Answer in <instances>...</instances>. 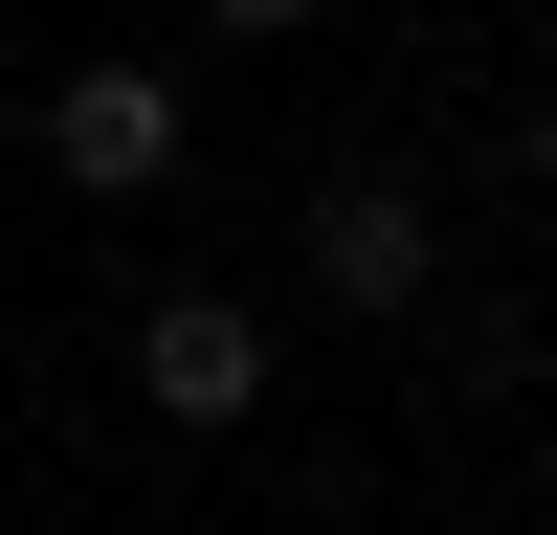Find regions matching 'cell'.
<instances>
[{
    "instance_id": "1",
    "label": "cell",
    "mask_w": 557,
    "mask_h": 535,
    "mask_svg": "<svg viewBox=\"0 0 557 535\" xmlns=\"http://www.w3.org/2000/svg\"><path fill=\"white\" fill-rule=\"evenodd\" d=\"M112 357H134V401H157L178 446H246V424H268V380H290V335H268L246 290H134V335H112Z\"/></svg>"
},
{
    "instance_id": "2",
    "label": "cell",
    "mask_w": 557,
    "mask_h": 535,
    "mask_svg": "<svg viewBox=\"0 0 557 535\" xmlns=\"http://www.w3.org/2000/svg\"><path fill=\"white\" fill-rule=\"evenodd\" d=\"M290 268H312V312H380V335H401V312L446 290V201H424L401 157H335L312 223H290Z\"/></svg>"
},
{
    "instance_id": "3",
    "label": "cell",
    "mask_w": 557,
    "mask_h": 535,
    "mask_svg": "<svg viewBox=\"0 0 557 535\" xmlns=\"http://www.w3.org/2000/svg\"><path fill=\"white\" fill-rule=\"evenodd\" d=\"M178 157H201V112H178V67H157V45L45 67V178H67V201H157Z\"/></svg>"
},
{
    "instance_id": "4",
    "label": "cell",
    "mask_w": 557,
    "mask_h": 535,
    "mask_svg": "<svg viewBox=\"0 0 557 535\" xmlns=\"http://www.w3.org/2000/svg\"><path fill=\"white\" fill-rule=\"evenodd\" d=\"M290 23H335V0H201V45H290Z\"/></svg>"
}]
</instances>
